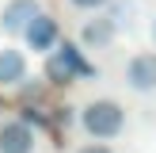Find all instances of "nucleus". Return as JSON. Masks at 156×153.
Here are the masks:
<instances>
[{
	"instance_id": "1",
	"label": "nucleus",
	"mask_w": 156,
	"mask_h": 153,
	"mask_svg": "<svg viewBox=\"0 0 156 153\" xmlns=\"http://www.w3.org/2000/svg\"><path fill=\"white\" fill-rule=\"evenodd\" d=\"M80 126H84V134L95 138V142L118 138L122 126H126V107H122L118 99H111V96H99V99H91L80 111Z\"/></svg>"
},
{
	"instance_id": "2",
	"label": "nucleus",
	"mask_w": 156,
	"mask_h": 153,
	"mask_svg": "<svg viewBox=\"0 0 156 153\" xmlns=\"http://www.w3.org/2000/svg\"><path fill=\"white\" fill-rule=\"evenodd\" d=\"M76 76H95V69L88 65L84 50L76 42H57L46 54V80L50 84H73Z\"/></svg>"
},
{
	"instance_id": "3",
	"label": "nucleus",
	"mask_w": 156,
	"mask_h": 153,
	"mask_svg": "<svg viewBox=\"0 0 156 153\" xmlns=\"http://www.w3.org/2000/svg\"><path fill=\"white\" fill-rule=\"evenodd\" d=\"M0 153H34V126L27 119L0 122Z\"/></svg>"
},
{
	"instance_id": "4",
	"label": "nucleus",
	"mask_w": 156,
	"mask_h": 153,
	"mask_svg": "<svg viewBox=\"0 0 156 153\" xmlns=\"http://www.w3.org/2000/svg\"><path fill=\"white\" fill-rule=\"evenodd\" d=\"M23 38H27V46H30V50H38V54H50L53 46L61 42V27H57V19H53V15L38 12L34 19H30V27L23 31Z\"/></svg>"
},
{
	"instance_id": "5",
	"label": "nucleus",
	"mask_w": 156,
	"mask_h": 153,
	"mask_svg": "<svg viewBox=\"0 0 156 153\" xmlns=\"http://www.w3.org/2000/svg\"><path fill=\"white\" fill-rule=\"evenodd\" d=\"M126 84L133 92H152L156 88V54H133L126 61Z\"/></svg>"
},
{
	"instance_id": "6",
	"label": "nucleus",
	"mask_w": 156,
	"mask_h": 153,
	"mask_svg": "<svg viewBox=\"0 0 156 153\" xmlns=\"http://www.w3.org/2000/svg\"><path fill=\"white\" fill-rule=\"evenodd\" d=\"M42 12L38 8V0H8L4 12H0V31H8V35H19V31L30 27V19Z\"/></svg>"
},
{
	"instance_id": "7",
	"label": "nucleus",
	"mask_w": 156,
	"mask_h": 153,
	"mask_svg": "<svg viewBox=\"0 0 156 153\" xmlns=\"http://www.w3.org/2000/svg\"><path fill=\"white\" fill-rule=\"evenodd\" d=\"M27 80V54L19 46H4L0 50V88H15Z\"/></svg>"
},
{
	"instance_id": "8",
	"label": "nucleus",
	"mask_w": 156,
	"mask_h": 153,
	"mask_svg": "<svg viewBox=\"0 0 156 153\" xmlns=\"http://www.w3.org/2000/svg\"><path fill=\"white\" fill-rule=\"evenodd\" d=\"M80 42L84 46H91V50H95V46H111L114 42V19H88L80 27Z\"/></svg>"
},
{
	"instance_id": "9",
	"label": "nucleus",
	"mask_w": 156,
	"mask_h": 153,
	"mask_svg": "<svg viewBox=\"0 0 156 153\" xmlns=\"http://www.w3.org/2000/svg\"><path fill=\"white\" fill-rule=\"evenodd\" d=\"M73 8H80V12H95V8H103L107 0H69Z\"/></svg>"
},
{
	"instance_id": "10",
	"label": "nucleus",
	"mask_w": 156,
	"mask_h": 153,
	"mask_svg": "<svg viewBox=\"0 0 156 153\" xmlns=\"http://www.w3.org/2000/svg\"><path fill=\"white\" fill-rule=\"evenodd\" d=\"M76 153H114L111 145H103V142H88V145H80Z\"/></svg>"
},
{
	"instance_id": "11",
	"label": "nucleus",
	"mask_w": 156,
	"mask_h": 153,
	"mask_svg": "<svg viewBox=\"0 0 156 153\" xmlns=\"http://www.w3.org/2000/svg\"><path fill=\"white\" fill-rule=\"evenodd\" d=\"M152 38H156V19H152Z\"/></svg>"
}]
</instances>
